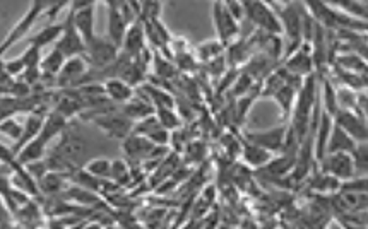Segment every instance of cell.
<instances>
[{"label": "cell", "instance_id": "836d02e7", "mask_svg": "<svg viewBox=\"0 0 368 229\" xmlns=\"http://www.w3.org/2000/svg\"><path fill=\"white\" fill-rule=\"evenodd\" d=\"M64 7H69V3H67V2H57V3H53V6H51L50 9L47 10V16H49V17L57 16V14H58V10H60V9H64Z\"/></svg>", "mask_w": 368, "mask_h": 229}, {"label": "cell", "instance_id": "f546056e", "mask_svg": "<svg viewBox=\"0 0 368 229\" xmlns=\"http://www.w3.org/2000/svg\"><path fill=\"white\" fill-rule=\"evenodd\" d=\"M353 164H355V175H367V142L356 144L355 151L351 153Z\"/></svg>", "mask_w": 368, "mask_h": 229}, {"label": "cell", "instance_id": "7a4b0ae2", "mask_svg": "<svg viewBox=\"0 0 368 229\" xmlns=\"http://www.w3.org/2000/svg\"><path fill=\"white\" fill-rule=\"evenodd\" d=\"M45 9H47V3H43V2H33L31 6H29L28 12L21 17L19 23L10 29L9 35H7L6 38H3V42L0 43V57H2V55L6 53L10 46L16 45L17 42H21V40L28 35L29 29L35 26V23L38 21V17L42 16V12Z\"/></svg>", "mask_w": 368, "mask_h": 229}, {"label": "cell", "instance_id": "7402d4cb", "mask_svg": "<svg viewBox=\"0 0 368 229\" xmlns=\"http://www.w3.org/2000/svg\"><path fill=\"white\" fill-rule=\"evenodd\" d=\"M242 153H244V160H245L246 164L253 166V168H264V166H266L267 162L272 160V153L262 149V147L256 146V144H250V142L245 144L244 149H242Z\"/></svg>", "mask_w": 368, "mask_h": 229}, {"label": "cell", "instance_id": "9c48e42d", "mask_svg": "<svg viewBox=\"0 0 368 229\" xmlns=\"http://www.w3.org/2000/svg\"><path fill=\"white\" fill-rule=\"evenodd\" d=\"M87 70H90V64H87V60L83 55L81 57L67 58L65 64L62 65L58 76L55 77L57 79V86L71 87L74 84H81V79L86 76Z\"/></svg>", "mask_w": 368, "mask_h": 229}, {"label": "cell", "instance_id": "d6986e66", "mask_svg": "<svg viewBox=\"0 0 368 229\" xmlns=\"http://www.w3.org/2000/svg\"><path fill=\"white\" fill-rule=\"evenodd\" d=\"M103 91H105V96L108 99L115 103H127L134 98V87L128 86L127 83H124L122 79H115V77H110L108 80L103 86Z\"/></svg>", "mask_w": 368, "mask_h": 229}, {"label": "cell", "instance_id": "3957f363", "mask_svg": "<svg viewBox=\"0 0 368 229\" xmlns=\"http://www.w3.org/2000/svg\"><path fill=\"white\" fill-rule=\"evenodd\" d=\"M86 53H87V64L91 67L97 69H108L119 58V48L113 45L108 38H99L94 36V40H91L86 45Z\"/></svg>", "mask_w": 368, "mask_h": 229}, {"label": "cell", "instance_id": "44dd1931", "mask_svg": "<svg viewBox=\"0 0 368 229\" xmlns=\"http://www.w3.org/2000/svg\"><path fill=\"white\" fill-rule=\"evenodd\" d=\"M62 35H64V24H49L38 35L29 38V45H35L42 50V48L49 46L51 43H57L62 38Z\"/></svg>", "mask_w": 368, "mask_h": 229}, {"label": "cell", "instance_id": "ffe728a7", "mask_svg": "<svg viewBox=\"0 0 368 229\" xmlns=\"http://www.w3.org/2000/svg\"><path fill=\"white\" fill-rule=\"evenodd\" d=\"M334 120L329 113L324 112L320 114V124L315 128V135H317V146H315V158L317 161L322 160L326 156V147H327V140H329L331 130H333Z\"/></svg>", "mask_w": 368, "mask_h": 229}, {"label": "cell", "instance_id": "5b68a950", "mask_svg": "<svg viewBox=\"0 0 368 229\" xmlns=\"http://www.w3.org/2000/svg\"><path fill=\"white\" fill-rule=\"evenodd\" d=\"M320 162H322V173L334 176V178L340 180L341 183L355 178V164H353L351 154H326V156L320 160Z\"/></svg>", "mask_w": 368, "mask_h": 229}, {"label": "cell", "instance_id": "484cf974", "mask_svg": "<svg viewBox=\"0 0 368 229\" xmlns=\"http://www.w3.org/2000/svg\"><path fill=\"white\" fill-rule=\"evenodd\" d=\"M23 130H24V124L23 121L17 120L16 117H9L6 120L0 121V134L9 137L14 142H19L21 137H23Z\"/></svg>", "mask_w": 368, "mask_h": 229}, {"label": "cell", "instance_id": "8d00e7d4", "mask_svg": "<svg viewBox=\"0 0 368 229\" xmlns=\"http://www.w3.org/2000/svg\"><path fill=\"white\" fill-rule=\"evenodd\" d=\"M334 229H336V228H334Z\"/></svg>", "mask_w": 368, "mask_h": 229}, {"label": "cell", "instance_id": "f1b7e54d", "mask_svg": "<svg viewBox=\"0 0 368 229\" xmlns=\"http://www.w3.org/2000/svg\"><path fill=\"white\" fill-rule=\"evenodd\" d=\"M154 114H156L158 121H160V125L165 128V130L170 132V130H175V128H178L180 117L175 113V110L160 108V110H154Z\"/></svg>", "mask_w": 368, "mask_h": 229}, {"label": "cell", "instance_id": "4316f807", "mask_svg": "<svg viewBox=\"0 0 368 229\" xmlns=\"http://www.w3.org/2000/svg\"><path fill=\"white\" fill-rule=\"evenodd\" d=\"M84 169H86L90 175H93L94 178H98V180L110 178L112 161L106 160V158H94V160H91L86 166H84Z\"/></svg>", "mask_w": 368, "mask_h": 229}, {"label": "cell", "instance_id": "9a60e30c", "mask_svg": "<svg viewBox=\"0 0 368 229\" xmlns=\"http://www.w3.org/2000/svg\"><path fill=\"white\" fill-rule=\"evenodd\" d=\"M144 42H146V29H144V23L137 21V23L131 24L127 28V33L124 36L122 42V50L124 55L127 57H137L142 50H144Z\"/></svg>", "mask_w": 368, "mask_h": 229}, {"label": "cell", "instance_id": "d590c367", "mask_svg": "<svg viewBox=\"0 0 368 229\" xmlns=\"http://www.w3.org/2000/svg\"><path fill=\"white\" fill-rule=\"evenodd\" d=\"M9 229H16V228H9Z\"/></svg>", "mask_w": 368, "mask_h": 229}, {"label": "cell", "instance_id": "ac0fdd59", "mask_svg": "<svg viewBox=\"0 0 368 229\" xmlns=\"http://www.w3.org/2000/svg\"><path fill=\"white\" fill-rule=\"evenodd\" d=\"M356 142L346 134L344 130H341L336 124L333 125V130H331L329 140H327L326 154H336V153H346L351 154L355 151Z\"/></svg>", "mask_w": 368, "mask_h": 229}, {"label": "cell", "instance_id": "8992f818", "mask_svg": "<svg viewBox=\"0 0 368 229\" xmlns=\"http://www.w3.org/2000/svg\"><path fill=\"white\" fill-rule=\"evenodd\" d=\"M333 120L356 144L367 142V121L358 113L351 112V110H337Z\"/></svg>", "mask_w": 368, "mask_h": 229}, {"label": "cell", "instance_id": "30bf717a", "mask_svg": "<svg viewBox=\"0 0 368 229\" xmlns=\"http://www.w3.org/2000/svg\"><path fill=\"white\" fill-rule=\"evenodd\" d=\"M286 127H276L271 130L264 132H252V134H246V142L256 144V146L262 147V149L269 151V153H278L285 147L286 142Z\"/></svg>", "mask_w": 368, "mask_h": 229}, {"label": "cell", "instance_id": "d6a6232c", "mask_svg": "<svg viewBox=\"0 0 368 229\" xmlns=\"http://www.w3.org/2000/svg\"><path fill=\"white\" fill-rule=\"evenodd\" d=\"M341 187V182L337 178H334V176L331 175H326V173H322L319 178V182H315V188L320 192H333V190H337V188Z\"/></svg>", "mask_w": 368, "mask_h": 229}, {"label": "cell", "instance_id": "e0dca14e", "mask_svg": "<svg viewBox=\"0 0 368 229\" xmlns=\"http://www.w3.org/2000/svg\"><path fill=\"white\" fill-rule=\"evenodd\" d=\"M47 153V144L36 135L35 139L29 140L28 144H24L19 151L16 153V164L17 166H26L29 162L42 161L43 156Z\"/></svg>", "mask_w": 368, "mask_h": 229}, {"label": "cell", "instance_id": "83f0119b", "mask_svg": "<svg viewBox=\"0 0 368 229\" xmlns=\"http://www.w3.org/2000/svg\"><path fill=\"white\" fill-rule=\"evenodd\" d=\"M110 180L119 187L127 183L131 180V169H128L127 162L122 160H113L112 169H110Z\"/></svg>", "mask_w": 368, "mask_h": 229}, {"label": "cell", "instance_id": "5bb4252c", "mask_svg": "<svg viewBox=\"0 0 368 229\" xmlns=\"http://www.w3.org/2000/svg\"><path fill=\"white\" fill-rule=\"evenodd\" d=\"M279 23L283 31L288 33L292 40H298L301 36V24H303V14H301L298 3H288L283 10H278Z\"/></svg>", "mask_w": 368, "mask_h": 229}, {"label": "cell", "instance_id": "603a6c76", "mask_svg": "<svg viewBox=\"0 0 368 229\" xmlns=\"http://www.w3.org/2000/svg\"><path fill=\"white\" fill-rule=\"evenodd\" d=\"M64 187H65L64 175L55 171H49L38 182V190L45 195H57L58 192L64 190Z\"/></svg>", "mask_w": 368, "mask_h": 229}, {"label": "cell", "instance_id": "cb8c5ba5", "mask_svg": "<svg viewBox=\"0 0 368 229\" xmlns=\"http://www.w3.org/2000/svg\"><path fill=\"white\" fill-rule=\"evenodd\" d=\"M331 6L337 7L336 10L343 12L344 16L353 17V19L367 21V2H351V0H344V2H331Z\"/></svg>", "mask_w": 368, "mask_h": 229}, {"label": "cell", "instance_id": "8fae6325", "mask_svg": "<svg viewBox=\"0 0 368 229\" xmlns=\"http://www.w3.org/2000/svg\"><path fill=\"white\" fill-rule=\"evenodd\" d=\"M212 19H215L216 33H218L221 42H230L238 35L240 24L233 19L230 12L226 10L224 3L215 2L212 3Z\"/></svg>", "mask_w": 368, "mask_h": 229}, {"label": "cell", "instance_id": "4dcf8cb0", "mask_svg": "<svg viewBox=\"0 0 368 229\" xmlns=\"http://www.w3.org/2000/svg\"><path fill=\"white\" fill-rule=\"evenodd\" d=\"M288 83V76L285 72H276L272 74L269 79L266 80V86H264L262 96H274L276 92L281 90L283 86H286Z\"/></svg>", "mask_w": 368, "mask_h": 229}, {"label": "cell", "instance_id": "4fadbf2b", "mask_svg": "<svg viewBox=\"0 0 368 229\" xmlns=\"http://www.w3.org/2000/svg\"><path fill=\"white\" fill-rule=\"evenodd\" d=\"M154 147L156 146H153L149 139L142 137V135L137 134H131L128 137H125L122 142V149L125 156H127L131 161L147 160V158L153 156Z\"/></svg>", "mask_w": 368, "mask_h": 229}, {"label": "cell", "instance_id": "e575fe53", "mask_svg": "<svg viewBox=\"0 0 368 229\" xmlns=\"http://www.w3.org/2000/svg\"><path fill=\"white\" fill-rule=\"evenodd\" d=\"M81 229H103V224L98 223V221H90V223L83 224Z\"/></svg>", "mask_w": 368, "mask_h": 229}, {"label": "cell", "instance_id": "277c9868", "mask_svg": "<svg viewBox=\"0 0 368 229\" xmlns=\"http://www.w3.org/2000/svg\"><path fill=\"white\" fill-rule=\"evenodd\" d=\"M71 7V17L74 28L84 40V43H90L94 40V2H72L69 3Z\"/></svg>", "mask_w": 368, "mask_h": 229}, {"label": "cell", "instance_id": "2e32d148", "mask_svg": "<svg viewBox=\"0 0 368 229\" xmlns=\"http://www.w3.org/2000/svg\"><path fill=\"white\" fill-rule=\"evenodd\" d=\"M285 70L288 72V76L293 77H307L312 74V53L310 48H298L296 51L288 58L286 62Z\"/></svg>", "mask_w": 368, "mask_h": 229}, {"label": "cell", "instance_id": "7c38bea8", "mask_svg": "<svg viewBox=\"0 0 368 229\" xmlns=\"http://www.w3.org/2000/svg\"><path fill=\"white\" fill-rule=\"evenodd\" d=\"M127 28L128 24L127 21L124 19V14L122 10H120L119 2H108V28H106L108 36H106V38L117 48H120L122 46L125 33H127Z\"/></svg>", "mask_w": 368, "mask_h": 229}, {"label": "cell", "instance_id": "ba28073f", "mask_svg": "<svg viewBox=\"0 0 368 229\" xmlns=\"http://www.w3.org/2000/svg\"><path fill=\"white\" fill-rule=\"evenodd\" d=\"M94 124L98 125L99 130L105 132L108 137L112 139H125L132 134L134 130V121L128 120L125 114H117V113H106L101 117L94 118Z\"/></svg>", "mask_w": 368, "mask_h": 229}, {"label": "cell", "instance_id": "6da1fadb", "mask_svg": "<svg viewBox=\"0 0 368 229\" xmlns=\"http://www.w3.org/2000/svg\"><path fill=\"white\" fill-rule=\"evenodd\" d=\"M244 10L246 19L252 24L259 26L264 31L271 33V35L283 33L278 14H276V10H272V7L267 2H244Z\"/></svg>", "mask_w": 368, "mask_h": 229}, {"label": "cell", "instance_id": "d4e9b609", "mask_svg": "<svg viewBox=\"0 0 368 229\" xmlns=\"http://www.w3.org/2000/svg\"><path fill=\"white\" fill-rule=\"evenodd\" d=\"M65 64V57L58 50H51L49 55L42 60L40 64V70H42V76L49 77H57L60 72L62 65Z\"/></svg>", "mask_w": 368, "mask_h": 229}, {"label": "cell", "instance_id": "1f68e13d", "mask_svg": "<svg viewBox=\"0 0 368 229\" xmlns=\"http://www.w3.org/2000/svg\"><path fill=\"white\" fill-rule=\"evenodd\" d=\"M23 60L26 65V70L28 69H40V64H42V50L35 45H29L26 48V51L23 55Z\"/></svg>", "mask_w": 368, "mask_h": 229}, {"label": "cell", "instance_id": "52a82bcc", "mask_svg": "<svg viewBox=\"0 0 368 229\" xmlns=\"http://www.w3.org/2000/svg\"><path fill=\"white\" fill-rule=\"evenodd\" d=\"M55 50L60 51V53L65 57V60L72 57H81V55L86 51V43H84V40L81 38L77 29L74 28L71 14H69L67 19H65L64 35H62V38L55 43Z\"/></svg>", "mask_w": 368, "mask_h": 229}]
</instances>
